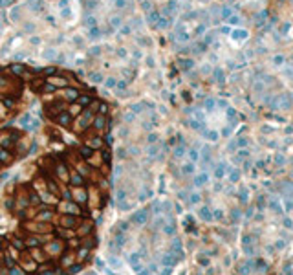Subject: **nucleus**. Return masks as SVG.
I'll return each mask as SVG.
<instances>
[{
  "label": "nucleus",
  "instance_id": "f257e3e1",
  "mask_svg": "<svg viewBox=\"0 0 293 275\" xmlns=\"http://www.w3.org/2000/svg\"><path fill=\"white\" fill-rule=\"evenodd\" d=\"M24 229L29 235H50L53 231V226L48 224V222H37V220H33V222H26Z\"/></svg>",
  "mask_w": 293,
  "mask_h": 275
},
{
  "label": "nucleus",
  "instance_id": "f03ea898",
  "mask_svg": "<svg viewBox=\"0 0 293 275\" xmlns=\"http://www.w3.org/2000/svg\"><path fill=\"white\" fill-rule=\"evenodd\" d=\"M59 211L62 215H75V216H82V211H81V205L75 204L73 200H62L60 205H59Z\"/></svg>",
  "mask_w": 293,
  "mask_h": 275
},
{
  "label": "nucleus",
  "instance_id": "7ed1b4c3",
  "mask_svg": "<svg viewBox=\"0 0 293 275\" xmlns=\"http://www.w3.org/2000/svg\"><path fill=\"white\" fill-rule=\"evenodd\" d=\"M81 224H82V216L60 215V218H59V226H60V228H66V229H77Z\"/></svg>",
  "mask_w": 293,
  "mask_h": 275
},
{
  "label": "nucleus",
  "instance_id": "20e7f679",
  "mask_svg": "<svg viewBox=\"0 0 293 275\" xmlns=\"http://www.w3.org/2000/svg\"><path fill=\"white\" fill-rule=\"evenodd\" d=\"M44 251L50 255V259L60 257L64 251V244H62V240H48V242H44Z\"/></svg>",
  "mask_w": 293,
  "mask_h": 275
},
{
  "label": "nucleus",
  "instance_id": "39448f33",
  "mask_svg": "<svg viewBox=\"0 0 293 275\" xmlns=\"http://www.w3.org/2000/svg\"><path fill=\"white\" fill-rule=\"evenodd\" d=\"M53 178H57L59 182H62V183L68 185V182H70V171H68V165H66V163H57L55 169H53Z\"/></svg>",
  "mask_w": 293,
  "mask_h": 275
},
{
  "label": "nucleus",
  "instance_id": "423d86ee",
  "mask_svg": "<svg viewBox=\"0 0 293 275\" xmlns=\"http://www.w3.org/2000/svg\"><path fill=\"white\" fill-rule=\"evenodd\" d=\"M55 211H53V207H50V205H46L44 209H40L37 211V215H35V220L37 222H48V224H51L53 220H55Z\"/></svg>",
  "mask_w": 293,
  "mask_h": 275
},
{
  "label": "nucleus",
  "instance_id": "0eeeda50",
  "mask_svg": "<svg viewBox=\"0 0 293 275\" xmlns=\"http://www.w3.org/2000/svg\"><path fill=\"white\" fill-rule=\"evenodd\" d=\"M29 257L35 260V262H39V264H44V262H48L50 260V255L44 251V248L42 246H39V248H29Z\"/></svg>",
  "mask_w": 293,
  "mask_h": 275
},
{
  "label": "nucleus",
  "instance_id": "6e6552de",
  "mask_svg": "<svg viewBox=\"0 0 293 275\" xmlns=\"http://www.w3.org/2000/svg\"><path fill=\"white\" fill-rule=\"evenodd\" d=\"M19 259L20 262H22V268H24V272H35L37 270V262L29 257V253H19Z\"/></svg>",
  "mask_w": 293,
  "mask_h": 275
},
{
  "label": "nucleus",
  "instance_id": "1a4fd4ad",
  "mask_svg": "<svg viewBox=\"0 0 293 275\" xmlns=\"http://www.w3.org/2000/svg\"><path fill=\"white\" fill-rule=\"evenodd\" d=\"M106 125H108V119H106V116H101V114H95L94 116V119H92V128L94 130H97V132H101V130H104L106 128Z\"/></svg>",
  "mask_w": 293,
  "mask_h": 275
},
{
  "label": "nucleus",
  "instance_id": "9d476101",
  "mask_svg": "<svg viewBox=\"0 0 293 275\" xmlns=\"http://www.w3.org/2000/svg\"><path fill=\"white\" fill-rule=\"evenodd\" d=\"M75 191H73V196H72V200L75 202V204H86L88 202V191L86 189H82V187H73Z\"/></svg>",
  "mask_w": 293,
  "mask_h": 275
},
{
  "label": "nucleus",
  "instance_id": "9b49d317",
  "mask_svg": "<svg viewBox=\"0 0 293 275\" xmlns=\"http://www.w3.org/2000/svg\"><path fill=\"white\" fill-rule=\"evenodd\" d=\"M72 121H73V116L68 112V110H64V112H60L55 116V123L60 125V127H70L72 125Z\"/></svg>",
  "mask_w": 293,
  "mask_h": 275
},
{
  "label": "nucleus",
  "instance_id": "f8f14e48",
  "mask_svg": "<svg viewBox=\"0 0 293 275\" xmlns=\"http://www.w3.org/2000/svg\"><path fill=\"white\" fill-rule=\"evenodd\" d=\"M79 96H81V94H79V90H77V88H73V86H66V88L62 90V99H64V101H68V103L77 101Z\"/></svg>",
  "mask_w": 293,
  "mask_h": 275
},
{
  "label": "nucleus",
  "instance_id": "ddd939ff",
  "mask_svg": "<svg viewBox=\"0 0 293 275\" xmlns=\"http://www.w3.org/2000/svg\"><path fill=\"white\" fill-rule=\"evenodd\" d=\"M73 262H75V253H72V251H62V255H60V266H62V268H70Z\"/></svg>",
  "mask_w": 293,
  "mask_h": 275
},
{
  "label": "nucleus",
  "instance_id": "4468645a",
  "mask_svg": "<svg viewBox=\"0 0 293 275\" xmlns=\"http://www.w3.org/2000/svg\"><path fill=\"white\" fill-rule=\"evenodd\" d=\"M75 231H77V235H81V237H88V235L94 233V224H92V222H84V224L79 226Z\"/></svg>",
  "mask_w": 293,
  "mask_h": 275
},
{
  "label": "nucleus",
  "instance_id": "2eb2a0df",
  "mask_svg": "<svg viewBox=\"0 0 293 275\" xmlns=\"http://www.w3.org/2000/svg\"><path fill=\"white\" fill-rule=\"evenodd\" d=\"M75 171H77L82 178H88L90 174H92V167H90L88 163H81V161L75 163Z\"/></svg>",
  "mask_w": 293,
  "mask_h": 275
},
{
  "label": "nucleus",
  "instance_id": "dca6fc26",
  "mask_svg": "<svg viewBox=\"0 0 293 275\" xmlns=\"http://www.w3.org/2000/svg\"><path fill=\"white\" fill-rule=\"evenodd\" d=\"M72 187H82V183H84V178L79 174L77 171H73V173H70V182H68Z\"/></svg>",
  "mask_w": 293,
  "mask_h": 275
},
{
  "label": "nucleus",
  "instance_id": "f3484780",
  "mask_svg": "<svg viewBox=\"0 0 293 275\" xmlns=\"http://www.w3.org/2000/svg\"><path fill=\"white\" fill-rule=\"evenodd\" d=\"M94 154H95V151L92 147H88V145H82L79 149V156L82 158V160H90V158H94Z\"/></svg>",
  "mask_w": 293,
  "mask_h": 275
},
{
  "label": "nucleus",
  "instance_id": "a211bd4d",
  "mask_svg": "<svg viewBox=\"0 0 293 275\" xmlns=\"http://www.w3.org/2000/svg\"><path fill=\"white\" fill-rule=\"evenodd\" d=\"M88 147H92L94 151H97V149H101L103 145H104V141H103V138H99V136H92V138H88V143H86Z\"/></svg>",
  "mask_w": 293,
  "mask_h": 275
},
{
  "label": "nucleus",
  "instance_id": "6ab92c4d",
  "mask_svg": "<svg viewBox=\"0 0 293 275\" xmlns=\"http://www.w3.org/2000/svg\"><path fill=\"white\" fill-rule=\"evenodd\" d=\"M88 253H90V250H88V248H84V246H79L77 251H75V260H77V262L86 260V259H88Z\"/></svg>",
  "mask_w": 293,
  "mask_h": 275
},
{
  "label": "nucleus",
  "instance_id": "aec40b11",
  "mask_svg": "<svg viewBox=\"0 0 293 275\" xmlns=\"http://www.w3.org/2000/svg\"><path fill=\"white\" fill-rule=\"evenodd\" d=\"M15 143H17V141L11 138V134H9V136H2L0 138V149H7V151H9Z\"/></svg>",
  "mask_w": 293,
  "mask_h": 275
},
{
  "label": "nucleus",
  "instance_id": "412c9836",
  "mask_svg": "<svg viewBox=\"0 0 293 275\" xmlns=\"http://www.w3.org/2000/svg\"><path fill=\"white\" fill-rule=\"evenodd\" d=\"M77 103L81 105V106H84V108H88L92 103H94V97L92 96H88V94H81L77 97Z\"/></svg>",
  "mask_w": 293,
  "mask_h": 275
},
{
  "label": "nucleus",
  "instance_id": "4be33fe9",
  "mask_svg": "<svg viewBox=\"0 0 293 275\" xmlns=\"http://www.w3.org/2000/svg\"><path fill=\"white\" fill-rule=\"evenodd\" d=\"M11 160H13V154H11L7 149H0V163H2V165L11 163Z\"/></svg>",
  "mask_w": 293,
  "mask_h": 275
},
{
  "label": "nucleus",
  "instance_id": "5701e85b",
  "mask_svg": "<svg viewBox=\"0 0 293 275\" xmlns=\"http://www.w3.org/2000/svg\"><path fill=\"white\" fill-rule=\"evenodd\" d=\"M97 244H99V240L95 238V237H94V235H88L84 240H82V244H81V246H84V248L92 250V248H94V246H97Z\"/></svg>",
  "mask_w": 293,
  "mask_h": 275
},
{
  "label": "nucleus",
  "instance_id": "b1692460",
  "mask_svg": "<svg viewBox=\"0 0 293 275\" xmlns=\"http://www.w3.org/2000/svg\"><path fill=\"white\" fill-rule=\"evenodd\" d=\"M130 220L136 222V224H145V220H147V211H137V213H134Z\"/></svg>",
  "mask_w": 293,
  "mask_h": 275
},
{
  "label": "nucleus",
  "instance_id": "393cba45",
  "mask_svg": "<svg viewBox=\"0 0 293 275\" xmlns=\"http://www.w3.org/2000/svg\"><path fill=\"white\" fill-rule=\"evenodd\" d=\"M28 6H29V9H33V11H40L42 6H44V2H42V0H29Z\"/></svg>",
  "mask_w": 293,
  "mask_h": 275
},
{
  "label": "nucleus",
  "instance_id": "a878e982",
  "mask_svg": "<svg viewBox=\"0 0 293 275\" xmlns=\"http://www.w3.org/2000/svg\"><path fill=\"white\" fill-rule=\"evenodd\" d=\"M4 264H6V268L9 270V268L17 266V259H15V257H9V253H7V255H4Z\"/></svg>",
  "mask_w": 293,
  "mask_h": 275
},
{
  "label": "nucleus",
  "instance_id": "bb28decb",
  "mask_svg": "<svg viewBox=\"0 0 293 275\" xmlns=\"http://www.w3.org/2000/svg\"><path fill=\"white\" fill-rule=\"evenodd\" d=\"M108 110H110L108 103H99V106L95 108V112H97V114H101V116H106V114H108Z\"/></svg>",
  "mask_w": 293,
  "mask_h": 275
},
{
  "label": "nucleus",
  "instance_id": "cd10ccee",
  "mask_svg": "<svg viewBox=\"0 0 293 275\" xmlns=\"http://www.w3.org/2000/svg\"><path fill=\"white\" fill-rule=\"evenodd\" d=\"M7 275H26V272L22 268H19V266H13V268L7 270Z\"/></svg>",
  "mask_w": 293,
  "mask_h": 275
},
{
  "label": "nucleus",
  "instance_id": "c85d7f7f",
  "mask_svg": "<svg viewBox=\"0 0 293 275\" xmlns=\"http://www.w3.org/2000/svg\"><path fill=\"white\" fill-rule=\"evenodd\" d=\"M55 55H57V52H55V50H46V52L42 53V57H44L46 61H53V59H55Z\"/></svg>",
  "mask_w": 293,
  "mask_h": 275
},
{
  "label": "nucleus",
  "instance_id": "c756f323",
  "mask_svg": "<svg viewBox=\"0 0 293 275\" xmlns=\"http://www.w3.org/2000/svg\"><path fill=\"white\" fill-rule=\"evenodd\" d=\"M72 196H73V191H72V189H62V191H60V198H62V200H72Z\"/></svg>",
  "mask_w": 293,
  "mask_h": 275
},
{
  "label": "nucleus",
  "instance_id": "7c9ffc66",
  "mask_svg": "<svg viewBox=\"0 0 293 275\" xmlns=\"http://www.w3.org/2000/svg\"><path fill=\"white\" fill-rule=\"evenodd\" d=\"M11 246H15L17 250H24V248H26V242L20 240V238H13V240H11Z\"/></svg>",
  "mask_w": 293,
  "mask_h": 275
},
{
  "label": "nucleus",
  "instance_id": "2f4dec72",
  "mask_svg": "<svg viewBox=\"0 0 293 275\" xmlns=\"http://www.w3.org/2000/svg\"><path fill=\"white\" fill-rule=\"evenodd\" d=\"M99 37H101V29H99L97 26L90 28V39H99Z\"/></svg>",
  "mask_w": 293,
  "mask_h": 275
},
{
  "label": "nucleus",
  "instance_id": "473e14b6",
  "mask_svg": "<svg viewBox=\"0 0 293 275\" xmlns=\"http://www.w3.org/2000/svg\"><path fill=\"white\" fill-rule=\"evenodd\" d=\"M104 86H106V88H116L117 86V79L116 77H108L106 81H104Z\"/></svg>",
  "mask_w": 293,
  "mask_h": 275
},
{
  "label": "nucleus",
  "instance_id": "72a5a7b5",
  "mask_svg": "<svg viewBox=\"0 0 293 275\" xmlns=\"http://www.w3.org/2000/svg\"><path fill=\"white\" fill-rule=\"evenodd\" d=\"M19 19H20V7L17 6V7L11 9V20H19Z\"/></svg>",
  "mask_w": 293,
  "mask_h": 275
},
{
  "label": "nucleus",
  "instance_id": "f704fd0d",
  "mask_svg": "<svg viewBox=\"0 0 293 275\" xmlns=\"http://www.w3.org/2000/svg\"><path fill=\"white\" fill-rule=\"evenodd\" d=\"M84 24H86L88 28H94V26H95V17H92V15H88V17L84 19Z\"/></svg>",
  "mask_w": 293,
  "mask_h": 275
},
{
  "label": "nucleus",
  "instance_id": "c9c22d12",
  "mask_svg": "<svg viewBox=\"0 0 293 275\" xmlns=\"http://www.w3.org/2000/svg\"><path fill=\"white\" fill-rule=\"evenodd\" d=\"M6 209H15V196L6 200Z\"/></svg>",
  "mask_w": 293,
  "mask_h": 275
},
{
  "label": "nucleus",
  "instance_id": "e433bc0d",
  "mask_svg": "<svg viewBox=\"0 0 293 275\" xmlns=\"http://www.w3.org/2000/svg\"><path fill=\"white\" fill-rule=\"evenodd\" d=\"M90 79H92V83H103V75L101 74H90Z\"/></svg>",
  "mask_w": 293,
  "mask_h": 275
},
{
  "label": "nucleus",
  "instance_id": "4c0bfd02",
  "mask_svg": "<svg viewBox=\"0 0 293 275\" xmlns=\"http://www.w3.org/2000/svg\"><path fill=\"white\" fill-rule=\"evenodd\" d=\"M103 141H104V143H106V145H108V147H110V145H112V143H114V138H112V134H110V132H108V134H106V136L103 138Z\"/></svg>",
  "mask_w": 293,
  "mask_h": 275
},
{
  "label": "nucleus",
  "instance_id": "58836bf2",
  "mask_svg": "<svg viewBox=\"0 0 293 275\" xmlns=\"http://www.w3.org/2000/svg\"><path fill=\"white\" fill-rule=\"evenodd\" d=\"M125 198H127V191H125V189H119V191H117V200L123 202Z\"/></svg>",
  "mask_w": 293,
  "mask_h": 275
},
{
  "label": "nucleus",
  "instance_id": "ea45409f",
  "mask_svg": "<svg viewBox=\"0 0 293 275\" xmlns=\"http://www.w3.org/2000/svg\"><path fill=\"white\" fill-rule=\"evenodd\" d=\"M101 156H103V161H104V163H108V161H110V152H108L106 149L101 152Z\"/></svg>",
  "mask_w": 293,
  "mask_h": 275
},
{
  "label": "nucleus",
  "instance_id": "a19ab883",
  "mask_svg": "<svg viewBox=\"0 0 293 275\" xmlns=\"http://www.w3.org/2000/svg\"><path fill=\"white\" fill-rule=\"evenodd\" d=\"M108 262H110V266H114V268H121V262L117 260L116 257H112V259H110Z\"/></svg>",
  "mask_w": 293,
  "mask_h": 275
},
{
  "label": "nucleus",
  "instance_id": "79ce46f5",
  "mask_svg": "<svg viewBox=\"0 0 293 275\" xmlns=\"http://www.w3.org/2000/svg\"><path fill=\"white\" fill-rule=\"evenodd\" d=\"M110 24H112L114 28H117V26H121V19H119V17H114V19L110 20Z\"/></svg>",
  "mask_w": 293,
  "mask_h": 275
},
{
  "label": "nucleus",
  "instance_id": "37998d69",
  "mask_svg": "<svg viewBox=\"0 0 293 275\" xmlns=\"http://www.w3.org/2000/svg\"><path fill=\"white\" fill-rule=\"evenodd\" d=\"M99 53H101V48H99V46H94V48L90 50V55H99Z\"/></svg>",
  "mask_w": 293,
  "mask_h": 275
},
{
  "label": "nucleus",
  "instance_id": "c03bdc74",
  "mask_svg": "<svg viewBox=\"0 0 293 275\" xmlns=\"http://www.w3.org/2000/svg\"><path fill=\"white\" fill-rule=\"evenodd\" d=\"M44 74H46V75H51V74H55V66H53V68H51V66H50V68H46V70H44Z\"/></svg>",
  "mask_w": 293,
  "mask_h": 275
},
{
  "label": "nucleus",
  "instance_id": "a18cd8bd",
  "mask_svg": "<svg viewBox=\"0 0 293 275\" xmlns=\"http://www.w3.org/2000/svg\"><path fill=\"white\" fill-rule=\"evenodd\" d=\"M132 119H134V114H132V112H127V114H125V121H132Z\"/></svg>",
  "mask_w": 293,
  "mask_h": 275
},
{
  "label": "nucleus",
  "instance_id": "49530a36",
  "mask_svg": "<svg viewBox=\"0 0 293 275\" xmlns=\"http://www.w3.org/2000/svg\"><path fill=\"white\" fill-rule=\"evenodd\" d=\"M119 226H121V231H128V224L127 222H121Z\"/></svg>",
  "mask_w": 293,
  "mask_h": 275
},
{
  "label": "nucleus",
  "instance_id": "de8ad7c7",
  "mask_svg": "<svg viewBox=\"0 0 293 275\" xmlns=\"http://www.w3.org/2000/svg\"><path fill=\"white\" fill-rule=\"evenodd\" d=\"M121 33H130V28H128V26H123V28H121Z\"/></svg>",
  "mask_w": 293,
  "mask_h": 275
},
{
  "label": "nucleus",
  "instance_id": "09e8293b",
  "mask_svg": "<svg viewBox=\"0 0 293 275\" xmlns=\"http://www.w3.org/2000/svg\"><path fill=\"white\" fill-rule=\"evenodd\" d=\"M121 173H123V169H121V167H116V171H114V174H116V176H119Z\"/></svg>",
  "mask_w": 293,
  "mask_h": 275
},
{
  "label": "nucleus",
  "instance_id": "8fccbe9b",
  "mask_svg": "<svg viewBox=\"0 0 293 275\" xmlns=\"http://www.w3.org/2000/svg\"><path fill=\"white\" fill-rule=\"evenodd\" d=\"M39 42H40L39 37H31V44H39Z\"/></svg>",
  "mask_w": 293,
  "mask_h": 275
},
{
  "label": "nucleus",
  "instance_id": "3c124183",
  "mask_svg": "<svg viewBox=\"0 0 293 275\" xmlns=\"http://www.w3.org/2000/svg\"><path fill=\"white\" fill-rule=\"evenodd\" d=\"M95 264H97L99 268H104V262H103V260H99V259L95 260Z\"/></svg>",
  "mask_w": 293,
  "mask_h": 275
},
{
  "label": "nucleus",
  "instance_id": "603ef678",
  "mask_svg": "<svg viewBox=\"0 0 293 275\" xmlns=\"http://www.w3.org/2000/svg\"><path fill=\"white\" fill-rule=\"evenodd\" d=\"M6 6V0H0V7H4Z\"/></svg>",
  "mask_w": 293,
  "mask_h": 275
},
{
  "label": "nucleus",
  "instance_id": "864d4df0",
  "mask_svg": "<svg viewBox=\"0 0 293 275\" xmlns=\"http://www.w3.org/2000/svg\"><path fill=\"white\" fill-rule=\"evenodd\" d=\"M2 112H4V105L0 103V114H2Z\"/></svg>",
  "mask_w": 293,
  "mask_h": 275
},
{
  "label": "nucleus",
  "instance_id": "5fc2aeb1",
  "mask_svg": "<svg viewBox=\"0 0 293 275\" xmlns=\"http://www.w3.org/2000/svg\"><path fill=\"white\" fill-rule=\"evenodd\" d=\"M0 29H2V24H0Z\"/></svg>",
  "mask_w": 293,
  "mask_h": 275
}]
</instances>
